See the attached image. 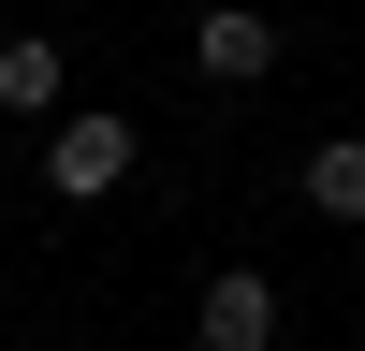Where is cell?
Returning a JSON list of instances; mask_svg holds the SVG:
<instances>
[{"instance_id": "6da1fadb", "label": "cell", "mask_w": 365, "mask_h": 351, "mask_svg": "<svg viewBox=\"0 0 365 351\" xmlns=\"http://www.w3.org/2000/svg\"><path fill=\"white\" fill-rule=\"evenodd\" d=\"M117 176H132V117L88 103V117H58V132H44V190H58V205H103Z\"/></svg>"}, {"instance_id": "7a4b0ae2", "label": "cell", "mask_w": 365, "mask_h": 351, "mask_svg": "<svg viewBox=\"0 0 365 351\" xmlns=\"http://www.w3.org/2000/svg\"><path fill=\"white\" fill-rule=\"evenodd\" d=\"M190 73H205V88H263V73H278V15L205 0V15H190Z\"/></svg>"}, {"instance_id": "3957f363", "label": "cell", "mask_w": 365, "mask_h": 351, "mask_svg": "<svg viewBox=\"0 0 365 351\" xmlns=\"http://www.w3.org/2000/svg\"><path fill=\"white\" fill-rule=\"evenodd\" d=\"M190 322H205V351H278V278L263 263H220Z\"/></svg>"}, {"instance_id": "277c9868", "label": "cell", "mask_w": 365, "mask_h": 351, "mask_svg": "<svg viewBox=\"0 0 365 351\" xmlns=\"http://www.w3.org/2000/svg\"><path fill=\"white\" fill-rule=\"evenodd\" d=\"M0 103H15V117H58V44H44V29L0 44Z\"/></svg>"}, {"instance_id": "5b68a950", "label": "cell", "mask_w": 365, "mask_h": 351, "mask_svg": "<svg viewBox=\"0 0 365 351\" xmlns=\"http://www.w3.org/2000/svg\"><path fill=\"white\" fill-rule=\"evenodd\" d=\"M307 205H322V220H365V132L307 146Z\"/></svg>"}]
</instances>
